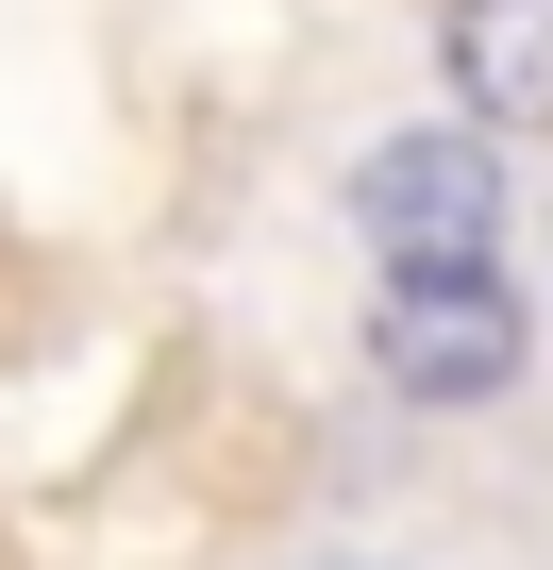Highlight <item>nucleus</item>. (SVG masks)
Returning a JSON list of instances; mask_svg holds the SVG:
<instances>
[{"label": "nucleus", "instance_id": "f257e3e1", "mask_svg": "<svg viewBox=\"0 0 553 570\" xmlns=\"http://www.w3.org/2000/svg\"><path fill=\"white\" fill-rule=\"evenodd\" d=\"M536 353V320L503 303V268H386V303H369V370L403 403H503Z\"/></svg>", "mask_w": 553, "mask_h": 570}, {"label": "nucleus", "instance_id": "7ed1b4c3", "mask_svg": "<svg viewBox=\"0 0 553 570\" xmlns=\"http://www.w3.org/2000/svg\"><path fill=\"white\" fill-rule=\"evenodd\" d=\"M453 85L503 135H553V0H453Z\"/></svg>", "mask_w": 553, "mask_h": 570}, {"label": "nucleus", "instance_id": "20e7f679", "mask_svg": "<svg viewBox=\"0 0 553 570\" xmlns=\"http://www.w3.org/2000/svg\"><path fill=\"white\" fill-rule=\"evenodd\" d=\"M319 570H386V553H319Z\"/></svg>", "mask_w": 553, "mask_h": 570}, {"label": "nucleus", "instance_id": "f03ea898", "mask_svg": "<svg viewBox=\"0 0 553 570\" xmlns=\"http://www.w3.org/2000/svg\"><path fill=\"white\" fill-rule=\"evenodd\" d=\"M353 235L386 268H503V168H486V135H369L353 151Z\"/></svg>", "mask_w": 553, "mask_h": 570}]
</instances>
